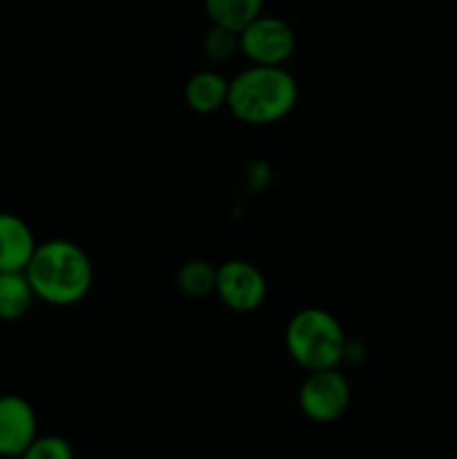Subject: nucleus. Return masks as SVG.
<instances>
[{
	"instance_id": "nucleus-5",
	"label": "nucleus",
	"mask_w": 457,
	"mask_h": 459,
	"mask_svg": "<svg viewBox=\"0 0 457 459\" xmlns=\"http://www.w3.org/2000/svg\"><path fill=\"white\" fill-rule=\"evenodd\" d=\"M237 40L240 52L249 58L251 65H285L296 48V36L289 22L264 13L237 31Z\"/></svg>"
},
{
	"instance_id": "nucleus-4",
	"label": "nucleus",
	"mask_w": 457,
	"mask_h": 459,
	"mask_svg": "<svg viewBox=\"0 0 457 459\" xmlns=\"http://www.w3.org/2000/svg\"><path fill=\"white\" fill-rule=\"evenodd\" d=\"M349 381L339 368L312 370L298 390V406L312 421L330 424L339 420L349 406Z\"/></svg>"
},
{
	"instance_id": "nucleus-13",
	"label": "nucleus",
	"mask_w": 457,
	"mask_h": 459,
	"mask_svg": "<svg viewBox=\"0 0 457 459\" xmlns=\"http://www.w3.org/2000/svg\"><path fill=\"white\" fill-rule=\"evenodd\" d=\"M202 49L211 61H227L233 54L240 52V40L237 31L227 30V27L213 25L202 39Z\"/></svg>"
},
{
	"instance_id": "nucleus-2",
	"label": "nucleus",
	"mask_w": 457,
	"mask_h": 459,
	"mask_svg": "<svg viewBox=\"0 0 457 459\" xmlns=\"http://www.w3.org/2000/svg\"><path fill=\"white\" fill-rule=\"evenodd\" d=\"M298 101V83L282 65H251L228 81L227 106L251 126L280 121Z\"/></svg>"
},
{
	"instance_id": "nucleus-11",
	"label": "nucleus",
	"mask_w": 457,
	"mask_h": 459,
	"mask_svg": "<svg viewBox=\"0 0 457 459\" xmlns=\"http://www.w3.org/2000/svg\"><path fill=\"white\" fill-rule=\"evenodd\" d=\"M264 0H204L211 22L227 30L240 31L263 13Z\"/></svg>"
},
{
	"instance_id": "nucleus-1",
	"label": "nucleus",
	"mask_w": 457,
	"mask_h": 459,
	"mask_svg": "<svg viewBox=\"0 0 457 459\" xmlns=\"http://www.w3.org/2000/svg\"><path fill=\"white\" fill-rule=\"evenodd\" d=\"M25 273L36 299L56 307L81 303L94 278L90 255L79 245L61 238L40 242Z\"/></svg>"
},
{
	"instance_id": "nucleus-8",
	"label": "nucleus",
	"mask_w": 457,
	"mask_h": 459,
	"mask_svg": "<svg viewBox=\"0 0 457 459\" xmlns=\"http://www.w3.org/2000/svg\"><path fill=\"white\" fill-rule=\"evenodd\" d=\"M36 242L30 224L9 211H0V272H25Z\"/></svg>"
},
{
	"instance_id": "nucleus-12",
	"label": "nucleus",
	"mask_w": 457,
	"mask_h": 459,
	"mask_svg": "<svg viewBox=\"0 0 457 459\" xmlns=\"http://www.w3.org/2000/svg\"><path fill=\"white\" fill-rule=\"evenodd\" d=\"M215 272L218 267H211L206 260H188L177 272V287L191 299H202L215 291Z\"/></svg>"
},
{
	"instance_id": "nucleus-3",
	"label": "nucleus",
	"mask_w": 457,
	"mask_h": 459,
	"mask_svg": "<svg viewBox=\"0 0 457 459\" xmlns=\"http://www.w3.org/2000/svg\"><path fill=\"white\" fill-rule=\"evenodd\" d=\"M285 345L289 357L312 372L339 368L345 359L348 339L334 314L321 307H305L287 323Z\"/></svg>"
},
{
	"instance_id": "nucleus-10",
	"label": "nucleus",
	"mask_w": 457,
	"mask_h": 459,
	"mask_svg": "<svg viewBox=\"0 0 457 459\" xmlns=\"http://www.w3.org/2000/svg\"><path fill=\"white\" fill-rule=\"evenodd\" d=\"M34 290L25 272H0V321H18L31 309Z\"/></svg>"
},
{
	"instance_id": "nucleus-7",
	"label": "nucleus",
	"mask_w": 457,
	"mask_h": 459,
	"mask_svg": "<svg viewBox=\"0 0 457 459\" xmlns=\"http://www.w3.org/2000/svg\"><path fill=\"white\" fill-rule=\"evenodd\" d=\"M39 437V420L27 399L0 394V457L21 459Z\"/></svg>"
},
{
	"instance_id": "nucleus-6",
	"label": "nucleus",
	"mask_w": 457,
	"mask_h": 459,
	"mask_svg": "<svg viewBox=\"0 0 457 459\" xmlns=\"http://www.w3.org/2000/svg\"><path fill=\"white\" fill-rule=\"evenodd\" d=\"M215 294L233 312H254L267 299V281L255 264L227 260L215 272Z\"/></svg>"
},
{
	"instance_id": "nucleus-9",
	"label": "nucleus",
	"mask_w": 457,
	"mask_h": 459,
	"mask_svg": "<svg viewBox=\"0 0 457 459\" xmlns=\"http://www.w3.org/2000/svg\"><path fill=\"white\" fill-rule=\"evenodd\" d=\"M184 99L191 110L209 115L227 106L228 99V79L220 72L204 70L193 74L184 88Z\"/></svg>"
},
{
	"instance_id": "nucleus-14",
	"label": "nucleus",
	"mask_w": 457,
	"mask_h": 459,
	"mask_svg": "<svg viewBox=\"0 0 457 459\" xmlns=\"http://www.w3.org/2000/svg\"><path fill=\"white\" fill-rule=\"evenodd\" d=\"M21 459H74V448L58 435H39Z\"/></svg>"
}]
</instances>
